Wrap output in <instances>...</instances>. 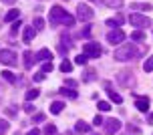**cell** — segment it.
Segmentation results:
<instances>
[{"mask_svg": "<svg viewBox=\"0 0 153 135\" xmlns=\"http://www.w3.org/2000/svg\"><path fill=\"white\" fill-rule=\"evenodd\" d=\"M91 135H97V133H91Z\"/></svg>", "mask_w": 153, "mask_h": 135, "instance_id": "46", "label": "cell"}, {"mask_svg": "<svg viewBox=\"0 0 153 135\" xmlns=\"http://www.w3.org/2000/svg\"><path fill=\"white\" fill-rule=\"evenodd\" d=\"M149 123H153V113H151V115H149Z\"/></svg>", "mask_w": 153, "mask_h": 135, "instance_id": "44", "label": "cell"}, {"mask_svg": "<svg viewBox=\"0 0 153 135\" xmlns=\"http://www.w3.org/2000/svg\"><path fill=\"white\" fill-rule=\"evenodd\" d=\"M65 87H71V89H75V87H76V81L69 79V81H65Z\"/></svg>", "mask_w": 153, "mask_h": 135, "instance_id": "38", "label": "cell"}, {"mask_svg": "<svg viewBox=\"0 0 153 135\" xmlns=\"http://www.w3.org/2000/svg\"><path fill=\"white\" fill-rule=\"evenodd\" d=\"M8 129H10V125H8V121H4V119H2V121H0V135H4V133L8 131Z\"/></svg>", "mask_w": 153, "mask_h": 135, "instance_id": "32", "label": "cell"}, {"mask_svg": "<svg viewBox=\"0 0 153 135\" xmlns=\"http://www.w3.org/2000/svg\"><path fill=\"white\" fill-rule=\"evenodd\" d=\"M48 16H51V24L53 26H56V24H65V26H75L76 18L73 14H69L67 10L62 6H53L51 8V12H48Z\"/></svg>", "mask_w": 153, "mask_h": 135, "instance_id": "2", "label": "cell"}, {"mask_svg": "<svg viewBox=\"0 0 153 135\" xmlns=\"http://www.w3.org/2000/svg\"><path fill=\"white\" fill-rule=\"evenodd\" d=\"M95 77H97V73H95V69H89L87 73H83V81H85V83H89V81H93Z\"/></svg>", "mask_w": 153, "mask_h": 135, "instance_id": "23", "label": "cell"}, {"mask_svg": "<svg viewBox=\"0 0 153 135\" xmlns=\"http://www.w3.org/2000/svg\"><path fill=\"white\" fill-rule=\"evenodd\" d=\"M2 79L8 81V83H16V81H18L16 75H14V73H10V71H2Z\"/></svg>", "mask_w": 153, "mask_h": 135, "instance_id": "22", "label": "cell"}, {"mask_svg": "<svg viewBox=\"0 0 153 135\" xmlns=\"http://www.w3.org/2000/svg\"><path fill=\"white\" fill-rule=\"evenodd\" d=\"M61 95H62V97H69V99H76V97H79V95H76V91L71 89V87H62Z\"/></svg>", "mask_w": 153, "mask_h": 135, "instance_id": "20", "label": "cell"}, {"mask_svg": "<svg viewBox=\"0 0 153 135\" xmlns=\"http://www.w3.org/2000/svg\"><path fill=\"white\" fill-rule=\"evenodd\" d=\"M91 2H97V0H91Z\"/></svg>", "mask_w": 153, "mask_h": 135, "instance_id": "45", "label": "cell"}, {"mask_svg": "<svg viewBox=\"0 0 153 135\" xmlns=\"http://www.w3.org/2000/svg\"><path fill=\"white\" fill-rule=\"evenodd\" d=\"M89 131H91V125H89L87 121H76V125H75V133L85 135V133H89Z\"/></svg>", "mask_w": 153, "mask_h": 135, "instance_id": "12", "label": "cell"}, {"mask_svg": "<svg viewBox=\"0 0 153 135\" xmlns=\"http://www.w3.org/2000/svg\"><path fill=\"white\" fill-rule=\"evenodd\" d=\"M131 10H149L151 12V4L149 2H131Z\"/></svg>", "mask_w": 153, "mask_h": 135, "instance_id": "18", "label": "cell"}, {"mask_svg": "<svg viewBox=\"0 0 153 135\" xmlns=\"http://www.w3.org/2000/svg\"><path fill=\"white\" fill-rule=\"evenodd\" d=\"M117 83L123 85V87H131V83H135V75H133V71H123L117 75Z\"/></svg>", "mask_w": 153, "mask_h": 135, "instance_id": "8", "label": "cell"}, {"mask_svg": "<svg viewBox=\"0 0 153 135\" xmlns=\"http://www.w3.org/2000/svg\"><path fill=\"white\" fill-rule=\"evenodd\" d=\"M61 45L65 46V48H67V46H69V48H71V46H73V40H71V37H69V34H67V32H65V34H62V37H61Z\"/></svg>", "mask_w": 153, "mask_h": 135, "instance_id": "26", "label": "cell"}, {"mask_svg": "<svg viewBox=\"0 0 153 135\" xmlns=\"http://www.w3.org/2000/svg\"><path fill=\"white\" fill-rule=\"evenodd\" d=\"M34 59H36V63H46V60L53 59V51H48V48H40V51L34 54Z\"/></svg>", "mask_w": 153, "mask_h": 135, "instance_id": "10", "label": "cell"}, {"mask_svg": "<svg viewBox=\"0 0 153 135\" xmlns=\"http://www.w3.org/2000/svg\"><path fill=\"white\" fill-rule=\"evenodd\" d=\"M143 53H145V48L129 43V45H121L115 51V59L121 63H131V60H137L139 57H143Z\"/></svg>", "mask_w": 153, "mask_h": 135, "instance_id": "1", "label": "cell"}, {"mask_svg": "<svg viewBox=\"0 0 153 135\" xmlns=\"http://www.w3.org/2000/svg\"><path fill=\"white\" fill-rule=\"evenodd\" d=\"M87 60H89V57H87V54H76L75 63H76V65H87Z\"/></svg>", "mask_w": 153, "mask_h": 135, "instance_id": "29", "label": "cell"}, {"mask_svg": "<svg viewBox=\"0 0 153 135\" xmlns=\"http://www.w3.org/2000/svg\"><path fill=\"white\" fill-rule=\"evenodd\" d=\"M135 107H137L141 113H147L149 111V99L147 97H139L137 101H135Z\"/></svg>", "mask_w": 153, "mask_h": 135, "instance_id": "15", "label": "cell"}, {"mask_svg": "<svg viewBox=\"0 0 153 135\" xmlns=\"http://www.w3.org/2000/svg\"><path fill=\"white\" fill-rule=\"evenodd\" d=\"M16 59H18V57H16L14 51H10V48H2V51H0V63H2V65L14 67V65H16Z\"/></svg>", "mask_w": 153, "mask_h": 135, "instance_id": "5", "label": "cell"}, {"mask_svg": "<svg viewBox=\"0 0 153 135\" xmlns=\"http://www.w3.org/2000/svg\"><path fill=\"white\" fill-rule=\"evenodd\" d=\"M131 38L135 40V43H143L145 40V32L141 28H133V32H131Z\"/></svg>", "mask_w": 153, "mask_h": 135, "instance_id": "19", "label": "cell"}, {"mask_svg": "<svg viewBox=\"0 0 153 135\" xmlns=\"http://www.w3.org/2000/svg\"><path fill=\"white\" fill-rule=\"evenodd\" d=\"M129 22L133 28H147L149 24H151V18H147L145 14H139V12H135V10H131V16H129Z\"/></svg>", "mask_w": 153, "mask_h": 135, "instance_id": "3", "label": "cell"}, {"mask_svg": "<svg viewBox=\"0 0 153 135\" xmlns=\"http://www.w3.org/2000/svg\"><path fill=\"white\" fill-rule=\"evenodd\" d=\"M62 109H65V103H62V101H54V103H51V113H53V115L61 113Z\"/></svg>", "mask_w": 153, "mask_h": 135, "instance_id": "21", "label": "cell"}, {"mask_svg": "<svg viewBox=\"0 0 153 135\" xmlns=\"http://www.w3.org/2000/svg\"><path fill=\"white\" fill-rule=\"evenodd\" d=\"M93 16H95V12H93L91 6H87V4H79V6H76V18H79L81 22H89Z\"/></svg>", "mask_w": 153, "mask_h": 135, "instance_id": "4", "label": "cell"}, {"mask_svg": "<svg viewBox=\"0 0 153 135\" xmlns=\"http://www.w3.org/2000/svg\"><path fill=\"white\" fill-rule=\"evenodd\" d=\"M51 71H53V63H51V60H46L45 65H42V73H51Z\"/></svg>", "mask_w": 153, "mask_h": 135, "instance_id": "36", "label": "cell"}, {"mask_svg": "<svg viewBox=\"0 0 153 135\" xmlns=\"http://www.w3.org/2000/svg\"><path fill=\"white\" fill-rule=\"evenodd\" d=\"M105 89H107V95H109V99L113 101V103H117V105H121L123 103V99H121V95L119 93H115L111 87H109V83H105Z\"/></svg>", "mask_w": 153, "mask_h": 135, "instance_id": "13", "label": "cell"}, {"mask_svg": "<svg viewBox=\"0 0 153 135\" xmlns=\"http://www.w3.org/2000/svg\"><path fill=\"white\" fill-rule=\"evenodd\" d=\"M2 2H4V4H14L16 0H2Z\"/></svg>", "mask_w": 153, "mask_h": 135, "instance_id": "43", "label": "cell"}, {"mask_svg": "<svg viewBox=\"0 0 153 135\" xmlns=\"http://www.w3.org/2000/svg\"><path fill=\"white\" fill-rule=\"evenodd\" d=\"M79 37H83V38H85V37H87V38L91 37V24H87V26H85V28L79 32Z\"/></svg>", "mask_w": 153, "mask_h": 135, "instance_id": "30", "label": "cell"}, {"mask_svg": "<svg viewBox=\"0 0 153 135\" xmlns=\"http://www.w3.org/2000/svg\"><path fill=\"white\" fill-rule=\"evenodd\" d=\"M45 119H46V117L42 115V113H36V115H32V121H34V123H42Z\"/></svg>", "mask_w": 153, "mask_h": 135, "instance_id": "35", "label": "cell"}, {"mask_svg": "<svg viewBox=\"0 0 153 135\" xmlns=\"http://www.w3.org/2000/svg\"><path fill=\"white\" fill-rule=\"evenodd\" d=\"M123 22H125V16L123 14H117V16H113V18H107V24L111 26V28H121Z\"/></svg>", "mask_w": 153, "mask_h": 135, "instance_id": "11", "label": "cell"}, {"mask_svg": "<svg viewBox=\"0 0 153 135\" xmlns=\"http://www.w3.org/2000/svg\"><path fill=\"white\" fill-rule=\"evenodd\" d=\"M143 71H145V73H151L153 71V57H149V59L143 63Z\"/></svg>", "mask_w": 153, "mask_h": 135, "instance_id": "27", "label": "cell"}, {"mask_svg": "<svg viewBox=\"0 0 153 135\" xmlns=\"http://www.w3.org/2000/svg\"><path fill=\"white\" fill-rule=\"evenodd\" d=\"M61 71H62V73H71V71H73V63L65 59V60L61 63Z\"/></svg>", "mask_w": 153, "mask_h": 135, "instance_id": "24", "label": "cell"}, {"mask_svg": "<svg viewBox=\"0 0 153 135\" xmlns=\"http://www.w3.org/2000/svg\"><path fill=\"white\" fill-rule=\"evenodd\" d=\"M42 79H45V73H36L34 75V81H42Z\"/></svg>", "mask_w": 153, "mask_h": 135, "instance_id": "41", "label": "cell"}, {"mask_svg": "<svg viewBox=\"0 0 153 135\" xmlns=\"http://www.w3.org/2000/svg\"><path fill=\"white\" fill-rule=\"evenodd\" d=\"M32 38H34V26H26L22 32V40L28 45V43H32Z\"/></svg>", "mask_w": 153, "mask_h": 135, "instance_id": "16", "label": "cell"}, {"mask_svg": "<svg viewBox=\"0 0 153 135\" xmlns=\"http://www.w3.org/2000/svg\"><path fill=\"white\" fill-rule=\"evenodd\" d=\"M45 133L46 135H56V127H54L53 123H48V125L45 127Z\"/></svg>", "mask_w": 153, "mask_h": 135, "instance_id": "31", "label": "cell"}, {"mask_svg": "<svg viewBox=\"0 0 153 135\" xmlns=\"http://www.w3.org/2000/svg\"><path fill=\"white\" fill-rule=\"evenodd\" d=\"M40 95V91L38 89H30V91H26V101H34V99Z\"/></svg>", "mask_w": 153, "mask_h": 135, "instance_id": "25", "label": "cell"}, {"mask_svg": "<svg viewBox=\"0 0 153 135\" xmlns=\"http://www.w3.org/2000/svg\"><path fill=\"white\" fill-rule=\"evenodd\" d=\"M83 51H85L87 57H91V59H99L101 54H103V46H101L99 43H87Z\"/></svg>", "mask_w": 153, "mask_h": 135, "instance_id": "6", "label": "cell"}, {"mask_svg": "<svg viewBox=\"0 0 153 135\" xmlns=\"http://www.w3.org/2000/svg\"><path fill=\"white\" fill-rule=\"evenodd\" d=\"M22 59H24V67L26 69H30L32 67V63H34V54H32V51H24V54H22Z\"/></svg>", "mask_w": 153, "mask_h": 135, "instance_id": "17", "label": "cell"}, {"mask_svg": "<svg viewBox=\"0 0 153 135\" xmlns=\"http://www.w3.org/2000/svg\"><path fill=\"white\" fill-rule=\"evenodd\" d=\"M121 127H123L121 121L115 119V117H113V119H107V121H105V133H107V135H115Z\"/></svg>", "mask_w": 153, "mask_h": 135, "instance_id": "9", "label": "cell"}, {"mask_svg": "<svg viewBox=\"0 0 153 135\" xmlns=\"http://www.w3.org/2000/svg\"><path fill=\"white\" fill-rule=\"evenodd\" d=\"M101 123H103V117H101V115H97V117L93 119V125H101Z\"/></svg>", "mask_w": 153, "mask_h": 135, "instance_id": "39", "label": "cell"}, {"mask_svg": "<svg viewBox=\"0 0 153 135\" xmlns=\"http://www.w3.org/2000/svg\"><path fill=\"white\" fill-rule=\"evenodd\" d=\"M24 111H26V113H32V111H34V107H32L30 103H26V105H24Z\"/></svg>", "mask_w": 153, "mask_h": 135, "instance_id": "40", "label": "cell"}, {"mask_svg": "<svg viewBox=\"0 0 153 135\" xmlns=\"http://www.w3.org/2000/svg\"><path fill=\"white\" fill-rule=\"evenodd\" d=\"M18 28H20V20H14V24H12V30H10V34H16V32H18Z\"/></svg>", "mask_w": 153, "mask_h": 135, "instance_id": "37", "label": "cell"}, {"mask_svg": "<svg viewBox=\"0 0 153 135\" xmlns=\"http://www.w3.org/2000/svg\"><path fill=\"white\" fill-rule=\"evenodd\" d=\"M26 135H40V129H32V131H28Z\"/></svg>", "mask_w": 153, "mask_h": 135, "instance_id": "42", "label": "cell"}, {"mask_svg": "<svg viewBox=\"0 0 153 135\" xmlns=\"http://www.w3.org/2000/svg\"><path fill=\"white\" fill-rule=\"evenodd\" d=\"M18 16H20V10L18 8H10L4 14V22H14V20H18Z\"/></svg>", "mask_w": 153, "mask_h": 135, "instance_id": "14", "label": "cell"}, {"mask_svg": "<svg viewBox=\"0 0 153 135\" xmlns=\"http://www.w3.org/2000/svg\"><path fill=\"white\" fill-rule=\"evenodd\" d=\"M105 4L107 6H115V8H119L123 4V0H105Z\"/></svg>", "mask_w": 153, "mask_h": 135, "instance_id": "34", "label": "cell"}, {"mask_svg": "<svg viewBox=\"0 0 153 135\" xmlns=\"http://www.w3.org/2000/svg\"><path fill=\"white\" fill-rule=\"evenodd\" d=\"M32 26H34V30H42L45 28V20L42 18H34L32 20Z\"/></svg>", "mask_w": 153, "mask_h": 135, "instance_id": "28", "label": "cell"}, {"mask_svg": "<svg viewBox=\"0 0 153 135\" xmlns=\"http://www.w3.org/2000/svg\"><path fill=\"white\" fill-rule=\"evenodd\" d=\"M97 107H99V111H109V109H111V105H109L107 101H99Z\"/></svg>", "mask_w": 153, "mask_h": 135, "instance_id": "33", "label": "cell"}, {"mask_svg": "<svg viewBox=\"0 0 153 135\" xmlns=\"http://www.w3.org/2000/svg\"><path fill=\"white\" fill-rule=\"evenodd\" d=\"M123 40H125V32L121 28H113L107 32V43L109 45H121Z\"/></svg>", "mask_w": 153, "mask_h": 135, "instance_id": "7", "label": "cell"}]
</instances>
